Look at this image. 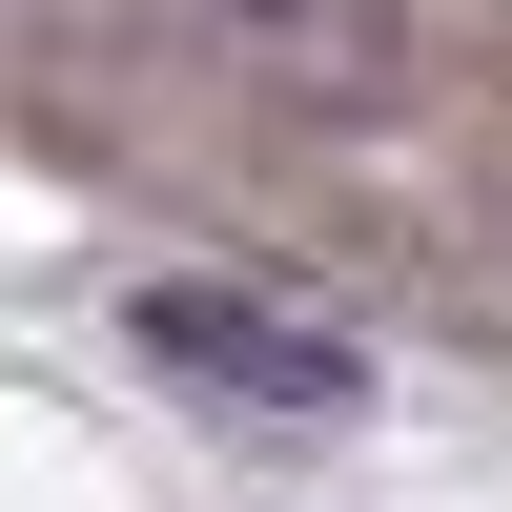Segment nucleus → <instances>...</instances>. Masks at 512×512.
<instances>
[{
    "mask_svg": "<svg viewBox=\"0 0 512 512\" xmlns=\"http://www.w3.org/2000/svg\"><path fill=\"white\" fill-rule=\"evenodd\" d=\"M123 349H144L164 390H205V410H267V431H349V410H369V349H349V328H308L287 287H226V267L123 287Z\"/></svg>",
    "mask_w": 512,
    "mask_h": 512,
    "instance_id": "1",
    "label": "nucleus"
}]
</instances>
